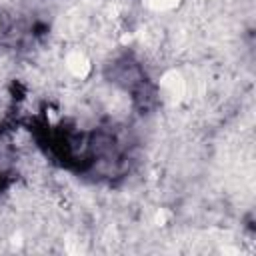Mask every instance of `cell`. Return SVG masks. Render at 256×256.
I'll return each mask as SVG.
<instances>
[{"label":"cell","instance_id":"1","mask_svg":"<svg viewBox=\"0 0 256 256\" xmlns=\"http://www.w3.org/2000/svg\"><path fill=\"white\" fill-rule=\"evenodd\" d=\"M160 92L168 102H180L186 94V80L180 72L170 70L160 78Z\"/></svg>","mask_w":256,"mask_h":256},{"label":"cell","instance_id":"3","mask_svg":"<svg viewBox=\"0 0 256 256\" xmlns=\"http://www.w3.org/2000/svg\"><path fill=\"white\" fill-rule=\"evenodd\" d=\"M144 2L154 12H170V10L178 8L182 0H144Z\"/></svg>","mask_w":256,"mask_h":256},{"label":"cell","instance_id":"2","mask_svg":"<svg viewBox=\"0 0 256 256\" xmlns=\"http://www.w3.org/2000/svg\"><path fill=\"white\" fill-rule=\"evenodd\" d=\"M64 68H66V72H68L70 76L82 80V78H86V76L90 74L92 62H90V58H88L82 50H70V52L64 56Z\"/></svg>","mask_w":256,"mask_h":256}]
</instances>
